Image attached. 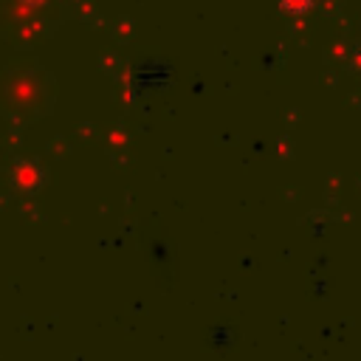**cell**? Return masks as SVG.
I'll return each instance as SVG.
<instances>
[{"instance_id": "cell-2", "label": "cell", "mask_w": 361, "mask_h": 361, "mask_svg": "<svg viewBox=\"0 0 361 361\" xmlns=\"http://www.w3.org/2000/svg\"><path fill=\"white\" fill-rule=\"evenodd\" d=\"M23 3H28V6H39L42 0H23Z\"/></svg>"}, {"instance_id": "cell-1", "label": "cell", "mask_w": 361, "mask_h": 361, "mask_svg": "<svg viewBox=\"0 0 361 361\" xmlns=\"http://www.w3.org/2000/svg\"><path fill=\"white\" fill-rule=\"evenodd\" d=\"M276 3H279V8H282L285 14H290V17L307 14V11L316 6V0H276Z\"/></svg>"}]
</instances>
